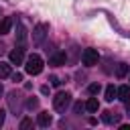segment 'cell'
Returning a JSON list of instances; mask_svg holds the SVG:
<instances>
[{
	"mask_svg": "<svg viewBox=\"0 0 130 130\" xmlns=\"http://www.w3.org/2000/svg\"><path fill=\"white\" fill-rule=\"evenodd\" d=\"M24 69H26L28 75H39V73L43 71V59H41L39 55H30V57L26 59Z\"/></svg>",
	"mask_w": 130,
	"mask_h": 130,
	"instance_id": "1",
	"label": "cell"
},
{
	"mask_svg": "<svg viewBox=\"0 0 130 130\" xmlns=\"http://www.w3.org/2000/svg\"><path fill=\"white\" fill-rule=\"evenodd\" d=\"M69 102H71V93H69V91H59V93L53 98V108H55L57 112H65L67 106H69Z\"/></svg>",
	"mask_w": 130,
	"mask_h": 130,
	"instance_id": "2",
	"label": "cell"
},
{
	"mask_svg": "<svg viewBox=\"0 0 130 130\" xmlns=\"http://www.w3.org/2000/svg\"><path fill=\"white\" fill-rule=\"evenodd\" d=\"M98 61H100V55H98L95 49H83V53H81V63L83 65L93 67V65H98Z\"/></svg>",
	"mask_w": 130,
	"mask_h": 130,
	"instance_id": "3",
	"label": "cell"
},
{
	"mask_svg": "<svg viewBox=\"0 0 130 130\" xmlns=\"http://www.w3.org/2000/svg\"><path fill=\"white\" fill-rule=\"evenodd\" d=\"M47 28H49V26L43 24V22L35 26V30H32V41H35V45H41V43L47 39Z\"/></svg>",
	"mask_w": 130,
	"mask_h": 130,
	"instance_id": "4",
	"label": "cell"
},
{
	"mask_svg": "<svg viewBox=\"0 0 130 130\" xmlns=\"http://www.w3.org/2000/svg\"><path fill=\"white\" fill-rule=\"evenodd\" d=\"M8 106H10V110H12L14 116L20 114V95H18L16 91H10V93H8Z\"/></svg>",
	"mask_w": 130,
	"mask_h": 130,
	"instance_id": "5",
	"label": "cell"
},
{
	"mask_svg": "<svg viewBox=\"0 0 130 130\" xmlns=\"http://www.w3.org/2000/svg\"><path fill=\"white\" fill-rule=\"evenodd\" d=\"M8 59H10L12 65H20V63L24 61V49H14V51H10Z\"/></svg>",
	"mask_w": 130,
	"mask_h": 130,
	"instance_id": "6",
	"label": "cell"
},
{
	"mask_svg": "<svg viewBox=\"0 0 130 130\" xmlns=\"http://www.w3.org/2000/svg\"><path fill=\"white\" fill-rule=\"evenodd\" d=\"M65 61H67V55H65L63 51H59V53H53V57L49 59V65L59 67V65H65Z\"/></svg>",
	"mask_w": 130,
	"mask_h": 130,
	"instance_id": "7",
	"label": "cell"
},
{
	"mask_svg": "<svg viewBox=\"0 0 130 130\" xmlns=\"http://www.w3.org/2000/svg\"><path fill=\"white\" fill-rule=\"evenodd\" d=\"M10 28H12V18H10V16H4V18L0 20V35H8Z\"/></svg>",
	"mask_w": 130,
	"mask_h": 130,
	"instance_id": "8",
	"label": "cell"
},
{
	"mask_svg": "<svg viewBox=\"0 0 130 130\" xmlns=\"http://www.w3.org/2000/svg\"><path fill=\"white\" fill-rule=\"evenodd\" d=\"M102 120H104L106 124H116V122H120V114H114V112H104Z\"/></svg>",
	"mask_w": 130,
	"mask_h": 130,
	"instance_id": "9",
	"label": "cell"
},
{
	"mask_svg": "<svg viewBox=\"0 0 130 130\" xmlns=\"http://www.w3.org/2000/svg\"><path fill=\"white\" fill-rule=\"evenodd\" d=\"M37 122H39V126H43V128H45V126H49V124L53 122V118H51V114H49V112H41Z\"/></svg>",
	"mask_w": 130,
	"mask_h": 130,
	"instance_id": "10",
	"label": "cell"
},
{
	"mask_svg": "<svg viewBox=\"0 0 130 130\" xmlns=\"http://www.w3.org/2000/svg\"><path fill=\"white\" fill-rule=\"evenodd\" d=\"M16 41H18L20 45H22V43L26 41V28H24V26H22L20 22L16 24Z\"/></svg>",
	"mask_w": 130,
	"mask_h": 130,
	"instance_id": "11",
	"label": "cell"
},
{
	"mask_svg": "<svg viewBox=\"0 0 130 130\" xmlns=\"http://www.w3.org/2000/svg\"><path fill=\"white\" fill-rule=\"evenodd\" d=\"M118 98H120L122 102H128V100H130V85H122V87H118Z\"/></svg>",
	"mask_w": 130,
	"mask_h": 130,
	"instance_id": "12",
	"label": "cell"
},
{
	"mask_svg": "<svg viewBox=\"0 0 130 130\" xmlns=\"http://www.w3.org/2000/svg\"><path fill=\"white\" fill-rule=\"evenodd\" d=\"M85 110H87V112H98V110H100L98 100H95V98H89V100L85 102Z\"/></svg>",
	"mask_w": 130,
	"mask_h": 130,
	"instance_id": "13",
	"label": "cell"
},
{
	"mask_svg": "<svg viewBox=\"0 0 130 130\" xmlns=\"http://www.w3.org/2000/svg\"><path fill=\"white\" fill-rule=\"evenodd\" d=\"M12 71H10V63H0V79L4 77H10Z\"/></svg>",
	"mask_w": 130,
	"mask_h": 130,
	"instance_id": "14",
	"label": "cell"
},
{
	"mask_svg": "<svg viewBox=\"0 0 130 130\" xmlns=\"http://www.w3.org/2000/svg\"><path fill=\"white\" fill-rule=\"evenodd\" d=\"M116 95H118V89H116L114 85H108V87H106V100H108V102H114Z\"/></svg>",
	"mask_w": 130,
	"mask_h": 130,
	"instance_id": "15",
	"label": "cell"
},
{
	"mask_svg": "<svg viewBox=\"0 0 130 130\" xmlns=\"http://www.w3.org/2000/svg\"><path fill=\"white\" fill-rule=\"evenodd\" d=\"M128 69H130V67H128L126 63H120V65L116 67V75H118V77H124V75L128 73Z\"/></svg>",
	"mask_w": 130,
	"mask_h": 130,
	"instance_id": "16",
	"label": "cell"
},
{
	"mask_svg": "<svg viewBox=\"0 0 130 130\" xmlns=\"http://www.w3.org/2000/svg\"><path fill=\"white\" fill-rule=\"evenodd\" d=\"M26 108H28V110H35V108H39V100H37V98H28V102H26Z\"/></svg>",
	"mask_w": 130,
	"mask_h": 130,
	"instance_id": "17",
	"label": "cell"
},
{
	"mask_svg": "<svg viewBox=\"0 0 130 130\" xmlns=\"http://www.w3.org/2000/svg\"><path fill=\"white\" fill-rule=\"evenodd\" d=\"M32 126V120L30 118H24L22 122H20V130H26V128H30Z\"/></svg>",
	"mask_w": 130,
	"mask_h": 130,
	"instance_id": "18",
	"label": "cell"
},
{
	"mask_svg": "<svg viewBox=\"0 0 130 130\" xmlns=\"http://www.w3.org/2000/svg\"><path fill=\"white\" fill-rule=\"evenodd\" d=\"M87 91H89V93H91V95H95V93H98V91H100V85H98V83H91V85H89V87H87Z\"/></svg>",
	"mask_w": 130,
	"mask_h": 130,
	"instance_id": "19",
	"label": "cell"
},
{
	"mask_svg": "<svg viewBox=\"0 0 130 130\" xmlns=\"http://www.w3.org/2000/svg\"><path fill=\"white\" fill-rule=\"evenodd\" d=\"M10 77H12V81H22V75L20 73H12Z\"/></svg>",
	"mask_w": 130,
	"mask_h": 130,
	"instance_id": "20",
	"label": "cell"
},
{
	"mask_svg": "<svg viewBox=\"0 0 130 130\" xmlns=\"http://www.w3.org/2000/svg\"><path fill=\"white\" fill-rule=\"evenodd\" d=\"M49 81H51L53 85H59V83H61V81H59V77H55V75H51V79H49Z\"/></svg>",
	"mask_w": 130,
	"mask_h": 130,
	"instance_id": "21",
	"label": "cell"
},
{
	"mask_svg": "<svg viewBox=\"0 0 130 130\" xmlns=\"http://www.w3.org/2000/svg\"><path fill=\"white\" fill-rule=\"evenodd\" d=\"M83 108H85V106H81V104H75V106H73V110H75V114H77V112H81Z\"/></svg>",
	"mask_w": 130,
	"mask_h": 130,
	"instance_id": "22",
	"label": "cell"
},
{
	"mask_svg": "<svg viewBox=\"0 0 130 130\" xmlns=\"http://www.w3.org/2000/svg\"><path fill=\"white\" fill-rule=\"evenodd\" d=\"M120 130H130V126H128V124H122V126H120Z\"/></svg>",
	"mask_w": 130,
	"mask_h": 130,
	"instance_id": "23",
	"label": "cell"
},
{
	"mask_svg": "<svg viewBox=\"0 0 130 130\" xmlns=\"http://www.w3.org/2000/svg\"><path fill=\"white\" fill-rule=\"evenodd\" d=\"M4 124V112H0V126Z\"/></svg>",
	"mask_w": 130,
	"mask_h": 130,
	"instance_id": "24",
	"label": "cell"
},
{
	"mask_svg": "<svg viewBox=\"0 0 130 130\" xmlns=\"http://www.w3.org/2000/svg\"><path fill=\"white\" fill-rule=\"evenodd\" d=\"M2 93H4V89H2V85H0V95H2Z\"/></svg>",
	"mask_w": 130,
	"mask_h": 130,
	"instance_id": "25",
	"label": "cell"
}]
</instances>
